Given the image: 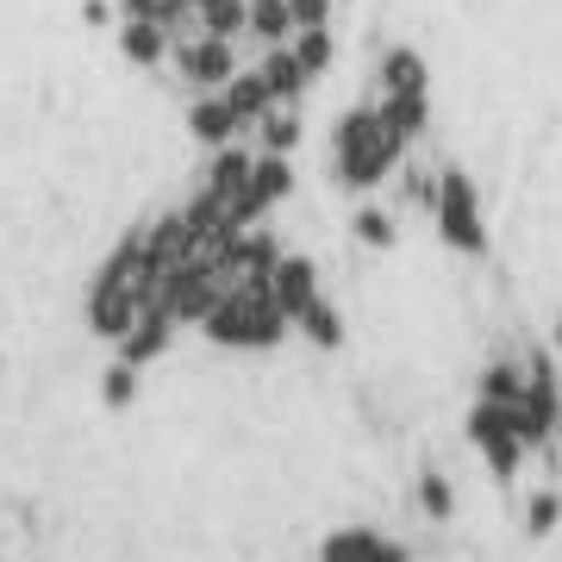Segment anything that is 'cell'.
<instances>
[{"mask_svg": "<svg viewBox=\"0 0 562 562\" xmlns=\"http://www.w3.org/2000/svg\"><path fill=\"white\" fill-rule=\"evenodd\" d=\"M331 150H338V181L344 188H375V181L401 162L406 138H394L382 120V106H350L338 120V138H331Z\"/></svg>", "mask_w": 562, "mask_h": 562, "instance_id": "1", "label": "cell"}, {"mask_svg": "<svg viewBox=\"0 0 562 562\" xmlns=\"http://www.w3.org/2000/svg\"><path fill=\"white\" fill-rule=\"evenodd\" d=\"M288 313L276 306V288H257V294H238V301L213 306L206 319V338L225 344V350H269V344L288 338Z\"/></svg>", "mask_w": 562, "mask_h": 562, "instance_id": "2", "label": "cell"}, {"mask_svg": "<svg viewBox=\"0 0 562 562\" xmlns=\"http://www.w3.org/2000/svg\"><path fill=\"white\" fill-rule=\"evenodd\" d=\"M181 81H194L201 94H225L238 81V44L232 38H201V44H181L176 50Z\"/></svg>", "mask_w": 562, "mask_h": 562, "instance_id": "3", "label": "cell"}, {"mask_svg": "<svg viewBox=\"0 0 562 562\" xmlns=\"http://www.w3.org/2000/svg\"><path fill=\"white\" fill-rule=\"evenodd\" d=\"M438 232L443 244H457V250H482V213H475V188L450 169L443 176V194H438Z\"/></svg>", "mask_w": 562, "mask_h": 562, "instance_id": "4", "label": "cell"}, {"mask_svg": "<svg viewBox=\"0 0 562 562\" xmlns=\"http://www.w3.org/2000/svg\"><path fill=\"white\" fill-rule=\"evenodd\" d=\"M144 319V306L125 294V288H113V281L94 276V288H88V331L106 344H125L132 338V325Z\"/></svg>", "mask_w": 562, "mask_h": 562, "instance_id": "5", "label": "cell"}, {"mask_svg": "<svg viewBox=\"0 0 562 562\" xmlns=\"http://www.w3.org/2000/svg\"><path fill=\"white\" fill-rule=\"evenodd\" d=\"M144 238V257L157 262V276H169V269H181V262H194V225H188V213H162V220H150L138 232Z\"/></svg>", "mask_w": 562, "mask_h": 562, "instance_id": "6", "label": "cell"}, {"mask_svg": "<svg viewBox=\"0 0 562 562\" xmlns=\"http://www.w3.org/2000/svg\"><path fill=\"white\" fill-rule=\"evenodd\" d=\"M269 288H276V306H281L294 325H301L306 306L325 301V294H319V269H313L306 257H281V269H276V281H269Z\"/></svg>", "mask_w": 562, "mask_h": 562, "instance_id": "7", "label": "cell"}, {"mask_svg": "<svg viewBox=\"0 0 562 562\" xmlns=\"http://www.w3.org/2000/svg\"><path fill=\"white\" fill-rule=\"evenodd\" d=\"M257 69H262V81H269V94H276V106H301V94H306V63L294 57V44H276V50H262L257 57Z\"/></svg>", "mask_w": 562, "mask_h": 562, "instance_id": "8", "label": "cell"}, {"mask_svg": "<svg viewBox=\"0 0 562 562\" xmlns=\"http://www.w3.org/2000/svg\"><path fill=\"white\" fill-rule=\"evenodd\" d=\"M188 132H194L201 144H213V150H225L244 125H238V113H232V101H225V94H201V101L188 106Z\"/></svg>", "mask_w": 562, "mask_h": 562, "instance_id": "9", "label": "cell"}, {"mask_svg": "<svg viewBox=\"0 0 562 562\" xmlns=\"http://www.w3.org/2000/svg\"><path fill=\"white\" fill-rule=\"evenodd\" d=\"M169 338H176V319L162 313V306H150L138 325H132V338L120 344V362H132V369H144V362H157L162 350H169Z\"/></svg>", "mask_w": 562, "mask_h": 562, "instance_id": "10", "label": "cell"}, {"mask_svg": "<svg viewBox=\"0 0 562 562\" xmlns=\"http://www.w3.org/2000/svg\"><path fill=\"white\" fill-rule=\"evenodd\" d=\"M250 38H257L262 50H276V44H294V38H301L294 0H250Z\"/></svg>", "mask_w": 562, "mask_h": 562, "instance_id": "11", "label": "cell"}, {"mask_svg": "<svg viewBox=\"0 0 562 562\" xmlns=\"http://www.w3.org/2000/svg\"><path fill=\"white\" fill-rule=\"evenodd\" d=\"M120 50H125V63H138V69H157L162 57H176L169 32H162V25H150V20H125L120 25Z\"/></svg>", "mask_w": 562, "mask_h": 562, "instance_id": "12", "label": "cell"}, {"mask_svg": "<svg viewBox=\"0 0 562 562\" xmlns=\"http://www.w3.org/2000/svg\"><path fill=\"white\" fill-rule=\"evenodd\" d=\"M250 188H257L262 206H276L294 194V169H288V157H269V150H257V169H250Z\"/></svg>", "mask_w": 562, "mask_h": 562, "instance_id": "13", "label": "cell"}, {"mask_svg": "<svg viewBox=\"0 0 562 562\" xmlns=\"http://www.w3.org/2000/svg\"><path fill=\"white\" fill-rule=\"evenodd\" d=\"M257 144L269 150V157H288V150L301 144V113H294V106H276V113L257 125Z\"/></svg>", "mask_w": 562, "mask_h": 562, "instance_id": "14", "label": "cell"}, {"mask_svg": "<svg viewBox=\"0 0 562 562\" xmlns=\"http://www.w3.org/2000/svg\"><path fill=\"white\" fill-rule=\"evenodd\" d=\"M201 20L206 38H238V32H250V0H206Z\"/></svg>", "mask_w": 562, "mask_h": 562, "instance_id": "15", "label": "cell"}, {"mask_svg": "<svg viewBox=\"0 0 562 562\" xmlns=\"http://www.w3.org/2000/svg\"><path fill=\"white\" fill-rule=\"evenodd\" d=\"M294 331H306V338L319 344V350H338V344H344V319H338V306H331V301L306 306V313H301V325H294Z\"/></svg>", "mask_w": 562, "mask_h": 562, "instance_id": "16", "label": "cell"}, {"mask_svg": "<svg viewBox=\"0 0 562 562\" xmlns=\"http://www.w3.org/2000/svg\"><path fill=\"white\" fill-rule=\"evenodd\" d=\"M125 7V20H150V25H169V20H181L194 0H120Z\"/></svg>", "mask_w": 562, "mask_h": 562, "instance_id": "17", "label": "cell"}, {"mask_svg": "<svg viewBox=\"0 0 562 562\" xmlns=\"http://www.w3.org/2000/svg\"><path fill=\"white\" fill-rule=\"evenodd\" d=\"M132 394H138V369H132V362H113V369L101 375V401L106 406H132Z\"/></svg>", "mask_w": 562, "mask_h": 562, "instance_id": "18", "label": "cell"}, {"mask_svg": "<svg viewBox=\"0 0 562 562\" xmlns=\"http://www.w3.org/2000/svg\"><path fill=\"white\" fill-rule=\"evenodd\" d=\"M294 57L306 63V76H325V63H331V32H301V38H294Z\"/></svg>", "mask_w": 562, "mask_h": 562, "instance_id": "19", "label": "cell"}, {"mask_svg": "<svg viewBox=\"0 0 562 562\" xmlns=\"http://www.w3.org/2000/svg\"><path fill=\"white\" fill-rule=\"evenodd\" d=\"M357 238H362V244H394V225H387V213H375V206H369V213H357Z\"/></svg>", "mask_w": 562, "mask_h": 562, "instance_id": "20", "label": "cell"}, {"mask_svg": "<svg viewBox=\"0 0 562 562\" xmlns=\"http://www.w3.org/2000/svg\"><path fill=\"white\" fill-rule=\"evenodd\" d=\"M294 20H301V32H319V25H331V0H294Z\"/></svg>", "mask_w": 562, "mask_h": 562, "instance_id": "21", "label": "cell"}, {"mask_svg": "<svg viewBox=\"0 0 562 562\" xmlns=\"http://www.w3.org/2000/svg\"><path fill=\"white\" fill-rule=\"evenodd\" d=\"M419 501H425V513H438V519H443V513H450V487H443V482H425Z\"/></svg>", "mask_w": 562, "mask_h": 562, "instance_id": "22", "label": "cell"}]
</instances>
